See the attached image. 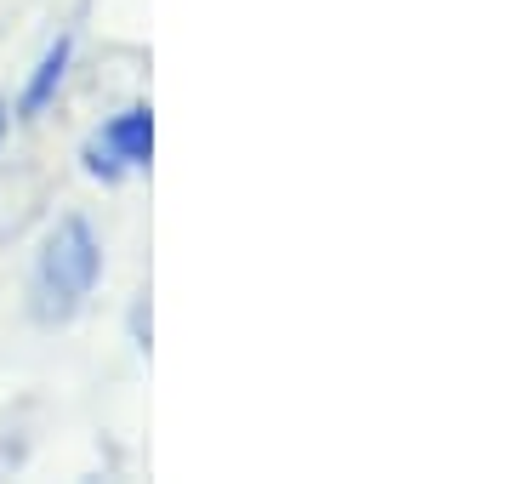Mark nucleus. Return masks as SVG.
<instances>
[{"label": "nucleus", "mask_w": 512, "mask_h": 484, "mask_svg": "<svg viewBox=\"0 0 512 484\" xmlns=\"http://www.w3.org/2000/svg\"><path fill=\"white\" fill-rule=\"evenodd\" d=\"M97 274H103V245H97L86 217H63L46 234L35 257V280H29V308L40 325H63L86 308Z\"/></svg>", "instance_id": "obj_1"}, {"label": "nucleus", "mask_w": 512, "mask_h": 484, "mask_svg": "<svg viewBox=\"0 0 512 484\" xmlns=\"http://www.w3.org/2000/svg\"><path fill=\"white\" fill-rule=\"evenodd\" d=\"M148 154H154V114L120 109L109 126L86 143V171H97V177H126V171L148 166Z\"/></svg>", "instance_id": "obj_2"}, {"label": "nucleus", "mask_w": 512, "mask_h": 484, "mask_svg": "<svg viewBox=\"0 0 512 484\" xmlns=\"http://www.w3.org/2000/svg\"><path fill=\"white\" fill-rule=\"evenodd\" d=\"M69 57H74V35H63L52 52L35 63V75H29V86H23V103H18L23 120H35V114L57 97V86H63V75H69Z\"/></svg>", "instance_id": "obj_3"}, {"label": "nucleus", "mask_w": 512, "mask_h": 484, "mask_svg": "<svg viewBox=\"0 0 512 484\" xmlns=\"http://www.w3.org/2000/svg\"><path fill=\"white\" fill-rule=\"evenodd\" d=\"M0 143H6V103H0Z\"/></svg>", "instance_id": "obj_4"}]
</instances>
